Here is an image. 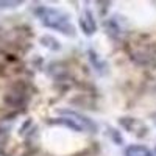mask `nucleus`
Wrapping results in <instances>:
<instances>
[{
    "label": "nucleus",
    "instance_id": "1",
    "mask_svg": "<svg viewBox=\"0 0 156 156\" xmlns=\"http://www.w3.org/2000/svg\"><path fill=\"white\" fill-rule=\"evenodd\" d=\"M33 12L36 14V17L41 20V23L44 27L59 31L66 36H75V25L70 22L69 14H66L64 11L58 9V8H51V6H36L33 9Z\"/></svg>",
    "mask_w": 156,
    "mask_h": 156
},
{
    "label": "nucleus",
    "instance_id": "4",
    "mask_svg": "<svg viewBox=\"0 0 156 156\" xmlns=\"http://www.w3.org/2000/svg\"><path fill=\"white\" fill-rule=\"evenodd\" d=\"M62 114L72 117L75 122H78V123H80V125L84 128V131H86V129H89V131H92V133L97 131V125H95V122H94V120H90L89 117H86V115H83V114H80V112H75V111H69V109H67V111H62Z\"/></svg>",
    "mask_w": 156,
    "mask_h": 156
},
{
    "label": "nucleus",
    "instance_id": "9",
    "mask_svg": "<svg viewBox=\"0 0 156 156\" xmlns=\"http://www.w3.org/2000/svg\"><path fill=\"white\" fill-rule=\"evenodd\" d=\"M125 156H153V153L145 145H129Z\"/></svg>",
    "mask_w": 156,
    "mask_h": 156
},
{
    "label": "nucleus",
    "instance_id": "13",
    "mask_svg": "<svg viewBox=\"0 0 156 156\" xmlns=\"http://www.w3.org/2000/svg\"><path fill=\"white\" fill-rule=\"evenodd\" d=\"M154 153H156V147H154Z\"/></svg>",
    "mask_w": 156,
    "mask_h": 156
},
{
    "label": "nucleus",
    "instance_id": "6",
    "mask_svg": "<svg viewBox=\"0 0 156 156\" xmlns=\"http://www.w3.org/2000/svg\"><path fill=\"white\" fill-rule=\"evenodd\" d=\"M25 100H27L25 98V90H20V89H16V90H12V92L5 95V103L12 108H17V106L23 105Z\"/></svg>",
    "mask_w": 156,
    "mask_h": 156
},
{
    "label": "nucleus",
    "instance_id": "12",
    "mask_svg": "<svg viewBox=\"0 0 156 156\" xmlns=\"http://www.w3.org/2000/svg\"><path fill=\"white\" fill-rule=\"evenodd\" d=\"M22 5V2H0V8H16Z\"/></svg>",
    "mask_w": 156,
    "mask_h": 156
},
{
    "label": "nucleus",
    "instance_id": "8",
    "mask_svg": "<svg viewBox=\"0 0 156 156\" xmlns=\"http://www.w3.org/2000/svg\"><path fill=\"white\" fill-rule=\"evenodd\" d=\"M105 28H106V33L111 36V37H120L122 31H120V27L119 23H117L115 17H111V19H106L105 20Z\"/></svg>",
    "mask_w": 156,
    "mask_h": 156
},
{
    "label": "nucleus",
    "instance_id": "7",
    "mask_svg": "<svg viewBox=\"0 0 156 156\" xmlns=\"http://www.w3.org/2000/svg\"><path fill=\"white\" fill-rule=\"evenodd\" d=\"M87 55H89V61H90V64H92V66L97 69V72H100V73L106 72L108 66H106V62L100 58V55H97L94 50H89V51H87Z\"/></svg>",
    "mask_w": 156,
    "mask_h": 156
},
{
    "label": "nucleus",
    "instance_id": "10",
    "mask_svg": "<svg viewBox=\"0 0 156 156\" xmlns=\"http://www.w3.org/2000/svg\"><path fill=\"white\" fill-rule=\"evenodd\" d=\"M41 42H42L47 48H50V50H59V48H61L59 42L56 41L55 37H51V36H42V37H41Z\"/></svg>",
    "mask_w": 156,
    "mask_h": 156
},
{
    "label": "nucleus",
    "instance_id": "5",
    "mask_svg": "<svg viewBox=\"0 0 156 156\" xmlns=\"http://www.w3.org/2000/svg\"><path fill=\"white\" fill-rule=\"evenodd\" d=\"M50 123H53V125H61V126H66V128H70L72 131H75V133H81V131H84V128L78 123V122H75L72 117H69V115H62V117H55L53 120H50Z\"/></svg>",
    "mask_w": 156,
    "mask_h": 156
},
{
    "label": "nucleus",
    "instance_id": "11",
    "mask_svg": "<svg viewBox=\"0 0 156 156\" xmlns=\"http://www.w3.org/2000/svg\"><path fill=\"white\" fill-rule=\"evenodd\" d=\"M108 129H109L111 140L114 142V144H117V145H122V144H123V137H122V134H120L119 131H117V129L111 128V126H108Z\"/></svg>",
    "mask_w": 156,
    "mask_h": 156
},
{
    "label": "nucleus",
    "instance_id": "3",
    "mask_svg": "<svg viewBox=\"0 0 156 156\" xmlns=\"http://www.w3.org/2000/svg\"><path fill=\"white\" fill-rule=\"evenodd\" d=\"M78 25H80V30L86 34V36H92L97 33V22L92 16V12L89 9H84L81 12V16L78 17Z\"/></svg>",
    "mask_w": 156,
    "mask_h": 156
},
{
    "label": "nucleus",
    "instance_id": "2",
    "mask_svg": "<svg viewBox=\"0 0 156 156\" xmlns=\"http://www.w3.org/2000/svg\"><path fill=\"white\" fill-rule=\"evenodd\" d=\"M119 123L126 129L128 133H131V134H134L137 137H144V136L148 134V128L140 120L134 119V117H120Z\"/></svg>",
    "mask_w": 156,
    "mask_h": 156
}]
</instances>
